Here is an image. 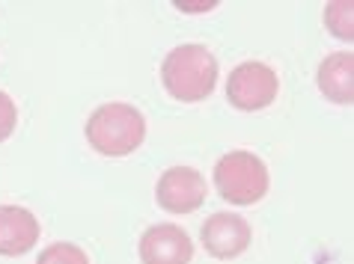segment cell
I'll return each instance as SVG.
<instances>
[{"label": "cell", "instance_id": "11", "mask_svg": "<svg viewBox=\"0 0 354 264\" xmlns=\"http://www.w3.org/2000/svg\"><path fill=\"white\" fill-rule=\"evenodd\" d=\"M36 264H90V258H86V252L81 247H75V243L57 241L39 252Z\"/></svg>", "mask_w": 354, "mask_h": 264}, {"label": "cell", "instance_id": "4", "mask_svg": "<svg viewBox=\"0 0 354 264\" xmlns=\"http://www.w3.org/2000/svg\"><path fill=\"white\" fill-rule=\"evenodd\" d=\"M277 92H280L277 72L259 60L235 65L230 72V81H226V101L244 113H257L271 107L277 101Z\"/></svg>", "mask_w": 354, "mask_h": 264}, {"label": "cell", "instance_id": "7", "mask_svg": "<svg viewBox=\"0 0 354 264\" xmlns=\"http://www.w3.org/2000/svg\"><path fill=\"white\" fill-rule=\"evenodd\" d=\"M194 243L188 232L173 226V223H158L146 229L140 238V261L143 264H191Z\"/></svg>", "mask_w": 354, "mask_h": 264}, {"label": "cell", "instance_id": "1", "mask_svg": "<svg viewBox=\"0 0 354 264\" xmlns=\"http://www.w3.org/2000/svg\"><path fill=\"white\" fill-rule=\"evenodd\" d=\"M146 140V119L134 104L111 101L95 107L86 119V143L104 158L134 154Z\"/></svg>", "mask_w": 354, "mask_h": 264}, {"label": "cell", "instance_id": "3", "mask_svg": "<svg viewBox=\"0 0 354 264\" xmlns=\"http://www.w3.org/2000/svg\"><path fill=\"white\" fill-rule=\"evenodd\" d=\"M214 187L230 205H253L271 187V175L262 158L253 152L235 149L214 163Z\"/></svg>", "mask_w": 354, "mask_h": 264}, {"label": "cell", "instance_id": "2", "mask_svg": "<svg viewBox=\"0 0 354 264\" xmlns=\"http://www.w3.org/2000/svg\"><path fill=\"white\" fill-rule=\"evenodd\" d=\"M161 83L176 101H203L218 83V60L205 45H179L164 57Z\"/></svg>", "mask_w": 354, "mask_h": 264}, {"label": "cell", "instance_id": "12", "mask_svg": "<svg viewBox=\"0 0 354 264\" xmlns=\"http://www.w3.org/2000/svg\"><path fill=\"white\" fill-rule=\"evenodd\" d=\"M18 125V107L6 92H0V143L9 140Z\"/></svg>", "mask_w": 354, "mask_h": 264}, {"label": "cell", "instance_id": "13", "mask_svg": "<svg viewBox=\"0 0 354 264\" xmlns=\"http://www.w3.org/2000/svg\"><path fill=\"white\" fill-rule=\"evenodd\" d=\"M218 3H200V6H191V3H176V9H182V12H209Z\"/></svg>", "mask_w": 354, "mask_h": 264}, {"label": "cell", "instance_id": "8", "mask_svg": "<svg viewBox=\"0 0 354 264\" xmlns=\"http://www.w3.org/2000/svg\"><path fill=\"white\" fill-rule=\"evenodd\" d=\"M39 220L21 205H0V256H27L39 241Z\"/></svg>", "mask_w": 354, "mask_h": 264}, {"label": "cell", "instance_id": "9", "mask_svg": "<svg viewBox=\"0 0 354 264\" xmlns=\"http://www.w3.org/2000/svg\"><path fill=\"white\" fill-rule=\"evenodd\" d=\"M319 90L333 104L354 101V54L351 51H337L324 57L319 65Z\"/></svg>", "mask_w": 354, "mask_h": 264}, {"label": "cell", "instance_id": "6", "mask_svg": "<svg viewBox=\"0 0 354 264\" xmlns=\"http://www.w3.org/2000/svg\"><path fill=\"white\" fill-rule=\"evenodd\" d=\"M200 241L212 258L230 261V258H239L241 252L250 247L253 232H250V223L244 220L241 214L221 211V214H212V217L203 223Z\"/></svg>", "mask_w": 354, "mask_h": 264}, {"label": "cell", "instance_id": "10", "mask_svg": "<svg viewBox=\"0 0 354 264\" xmlns=\"http://www.w3.org/2000/svg\"><path fill=\"white\" fill-rule=\"evenodd\" d=\"M351 15H354V3L351 0H333V3L324 6V27L342 39V42H351L354 39V27H351Z\"/></svg>", "mask_w": 354, "mask_h": 264}, {"label": "cell", "instance_id": "5", "mask_svg": "<svg viewBox=\"0 0 354 264\" xmlns=\"http://www.w3.org/2000/svg\"><path fill=\"white\" fill-rule=\"evenodd\" d=\"M205 196H209V184L194 166H170L155 184V199L170 214H194L203 208Z\"/></svg>", "mask_w": 354, "mask_h": 264}]
</instances>
